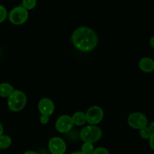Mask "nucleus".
Listing matches in <instances>:
<instances>
[{
    "instance_id": "obj_1",
    "label": "nucleus",
    "mask_w": 154,
    "mask_h": 154,
    "mask_svg": "<svg viewBox=\"0 0 154 154\" xmlns=\"http://www.w3.org/2000/svg\"><path fill=\"white\" fill-rule=\"evenodd\" d=\"M72 41L74 46L78 51L90 52L96 48L99 38L96 32L91 28L80 26L72 33Z\"/></svg>"
},
{
    "instance_id": "obj_2",
    "label": "nucleus",
    "mask_w": 154,
    "mask_h": 154,
    "mask_svg": "<svg viewBox=\"0 0 154 154\" xmlns=\"http://www.w3.org/2000/svg\"><path fill=\"white\" fill-rule=\"evenodd\" d=\"M26 102V96L23 92L19 90H14L8 98V107L13 112L22 111L25 108Z\"/></svg>"
},
{
    "instance_id": "obj_3",
    "label": "nucleus",
    "mask_w": 154,
    "mask_h": 154,
    "mask_svg": "<svg viewBox=\"0 0 154 154\" xmlns=\"http://www.w3.org/2000/svg\"><path fill=\"white\" fill-rule=\"evenodd\" d=\"M102 136V130L101 128L97 126L88 125L83 129H81L80 132V137L84 142L93 143L96 142L101 139Z\"/></svg>"
},
{
    "instance_id": "obj_4",
    "label": "nucleus",
    "mask_w": 154,
    "mask_h": 154,
    "mask_svg": "<svg viewBox=\"0 0 154 154\" xmlns=\"http://www.w3.org/2000/svg\"><path fill=\"white\" fill-rule=\"evenodd\" d=\"M8 18L10 22L14 25H22L28 20L29 12L21 5L17 6L11 11Z\"/></svg>"
},
{
    "instance_id": "obj_5",
    "label": "nucleus",
    "mask_w": 154,
    "mask_h": 154,
    "mask_svg": "<svg viewBox=\"0 0 154 154\" xmlns=\"http://www.w3.org/2000/svg\"><path fill=\"white\" fill-rule=\"evenodd\" d=\"M87 122L90 125L96 126L101 123L104 117V111L100 106L94 105L89 108L85 113Z\"/></svg>"
},
{
    "instance_id": "obj_6",
    "label": "nucleus",
    "mask_w": 154,
    "mask_h": 154,
    "mask_svg": "<svg viewBox=\"0 0 154 154\" xmlns=\"http://www.w3.org/2000/svg\"><path fill=\"white\" fill-rule=\"evenodd\" d=\"M128 124L130 127L135 129H141L147 126V118L141 112H134L128 117Z\"/></svg>"
},
{
    "instance_id": "obj_7",
    "label": "nucleus",
    "mask_w": 154,
    "mask_h": 154,
    "mask_svg": "<svg viewBox=\"0 0 154 154\" xmlns=\"http://www.w3.org/2000/svg\"><path fill=\"white\" fill-rule=\"evenodd\" d=\"M74 126V123L71 116L63 114L60 116L55 123V128L57 132L60 133H66L72 130Z\"/></svg>"
},
{
    "instance_id": "obj_8",
    "label": "nucleus",
    "mask_w": 154,
    "mask_h": 154,
    "mask_svg": "<svg viewBox=\"0 0 154 154\" xmlns=\"http://www.w3.org/2000/svg\"><path fill=\"white\" fill-rule=\"evenodd\" d=\"M48 149L51 154H65L67 150V146L63 138L55 136L50 139Z\"/></svg>"
},
{
    "instance_id": "obj_9",
    "label": "nucleus",
    "mask_w": 154,
    "mask_h": 154,
    "mask_svg": "<svg viewBox=\"0 0 154 154\" xmlns=\"http://www.w3.org/2000/svg\"><path fill=\"white\" fill-rule=\"evenodd\" d=\"M38 108L42 115L50 117L55 111V105L49 98H43L38 102Z\"/></svg>"
},
{
    "instance_id": "obj_10",
    "label": "nucleus",
    "mask_w": 154,
    "mask_h": 154,
    "mask_svg": "<svg viewBox=\"0 0 154 154\" xmlns=\"http://www.w3.org/2000/svg\"><path fill=\"white\" fill-rule=\"evenodd\" d=\"M140 69L145 73H150L154 70V61L150 57H144L138 63Z\"/></svg>"
},
{
    "instance_id": "obj_11",
    "label": "nucleus",
    "mask_w": 154,
    "mask_h": 154,
    "mask_svg": "<svg viewBox=\"0 0 154 154\" xmlns=\"http://www.w3.org/2000/svg\"><path fill=\"white\" fill-rule=\"evenodd\" d=\"M14 91V89L11 84L8 83L0 84V97L8 98Z\"/></svg>"
},
{
    "instance_id": "obj_12",
    "label": "nucleus",
    "mask_w": 154,
    "mask_h": 154,
    "mask_svg": "<svg viewBox=\"0 0 154 154\" xmlns=\"http://www.w3.org/2000/svg\"><path fill=\"white\" fill-rule=\"evenodd\" d=\"M72 120H73L74 125H76L78 126H81L87 123V119H86L85 113L82 111H77L72 115Z\"/></svg>"
},
{
    "instance_id": "obj_13",
    "label": "nucleus",
    "mask_w": 154,
    "mask_h": 154,
    "mask_svg": "<svg viewBox=\"0 0 154 154\" xmlns=\"http://www.w3.org/2000/svg\"><path fill=\"white\" fill-rule=\"evenodd\" d=\"M12 140L9 135H2L0 137V150L7 149L11 145Z\"/></svg>"
},
{
    "instance_id": "obj_14",
    "label": "nucleus",
    "mask_w": 154,
    "mask_h": 154,
    "mask_svg": "<svg viewBox=\"0 0 154 154\" xmlns=\"http://www.w3.org/2000/svg\"><path fill=\"white\" fill-rule=\"evenodd\" d=\"M95 147L93 144L91 143L84 142V144L81 145V152L84 154H92L93 150H94Z\"/></svg>"
},
{
    "instance_id": "obj_15",
    "label": "nucleus",
    "mask_w": 154,
    "mask_h": 154,
    "mask_svg": "<svg viewBox=\"0 0 154 154\" xmlns=\"http://www.w3.org/2000/svg\"><path fill=\"white\" fill-rule=\"evenodd\" d=\"M153 132H151V130L150 129V128L148 126H145V127L142 128L141 129H140V136L144 140H149L150 139V136L152 135Z\"/></svg>"
},
{
    "instance_id": "obj_16",
    "label": "nucleus",
    "mask_w": 154,
    "mask_h": 154,
    "mask_svg": "<svg viewBox=\"0 0 154 154\" xmlns=\"http://www.w3.org/2000/svg\"><path fill=\"white\" fill-rule=\"evenodd\" d=\"M37 2L35 0H23L22 2V7L24 8L26 10H32L36 6Z\"/></svg>"
},
{
    "instance_id": "obj_17",
    "label": "nucleus",
    "mask_w": 154,
    "mask_h": 154,
    "mask_svg": "<svg viewBox=\"0 0 154 154\" xmlns=\"http://www.w3.org/2000/svg\"><path fill=\"white\" fill-rule=\"evenodd\" d=\"M7 15L8 12L6 8L3 5H0V23H2L3 21L5 20Z\"/></svg>"
},
{
    "instance_id": "obj_18",
    "label": "nucleus",
    "mask_w": 154,
    "mask_h": 154,
    "mask_svg": "<svg viewBox=\"0 0 154 154\" xmlns=\"http://www.w3.org/2000/svg\"><path fill=\"white\" fill-rule=\"evenodd\" d=\"M92 154H110L109 151L107 148L103 147H99L97 148H95Z\"/></svg>"
},
{
    "instance_id": "obj_19",
    "label": "nucleus",
    "mask_w": 154,
    "mask_h": 154,
    "mask_svg": "<svg viewBox=\"0 0 154 154\" xmlns=\"http://www.w3.org/2000/svg\"><path fill=\"white\" fill-rule=\"evenodd\" d=\"M39 120H40V123H42V124H47V123H49L50 118L48 116L45 115H42L39 118Z\"/></svg>"
},
{
    "instance_id": "obj_20",
    "label": "nucleus",
    "mask_w": 154,
    "mask_h": 154,
    "mask_svg": "<svg viewBox=\"0 0 154 154\" xmlns=\"http://www.w3.org/2000/svg\"><path fill=\"white\" fill-rule=\"evenodd\" d=\"M149 144H150V146L152 150H154V132L152 133V135L150 136V139H149Z\"/></svg>"
},
{
    "instance_id": "obj_21",
    "label": "nucleus",
    "mask_w": 154,
    "mask_h": 154,
    "mask_svg": "<svg viewBox=\"0 0 154 154\" xmlns=\"http://www.w3.org/2000/svg\"><path fill=\"white\" fill-rule=\"evenodd\" d=\"M23 154H39L37 152L34 151V150H26V151L24 152Z\"/></svg>"
},
{
    "instance_id": "obj_22",
    "label": "nucleus",
    "mask_w": 154,
    "mask_h": 154,
    "mask_svg": "<svg viewBox=\"0 0 154 154\" xmlns=\"http://www.w3.org/2000/svg\"><path fill=\"white\" fill-rule=\"evenodd\" d=\"M150 45L152 48H154V35L150 39Z\"/></svg>"
},
{
    "instance_id": "obj_23",
    "label": "nucleus",
    "mask_w": 154,
    "mask_h": 154,
    "mask_svg": "<svg viewBox=\"0 0 154 154\" xmlns=\"http://www.w3.org/2000/svg\"><path fill=\"white\" fill-rule=\"evenodd\" d=\"M3 132H4V128H3L2 124L0 123V137L3 135Z\"/></svg>"
},
{
    "instance_id": "obj_24",
    "label": "nucleus",
    "mask_w": 154,
    "mask_h": 154,
    "mask_svg": "<svg viewBox=\"0 0 154 154\" xmlns=\"http://www.w3.org/2000/svg\"><path fill=\"white\" fill-rule=\"evenodd\" d=\"M149 128H150V129L151 130L152 132H154V122L153 123H151L150 124V126H148Z\"/></svg>"
},
{
    "instance_id": "obj_25",
    "label": "nucleus",
    "mask_w": 154,
    "mask_h": 154,
    "mask_svg": "<svg viewBox=\"0 0 154 154\" xmlns=\"http://www.w3.org/2000/svg\"><path fill=\"white\" fill-rule=\"evenodd\" d=\"M71 154H84L81 153V151H75V152H73V153H72Z\"/></svg>"
},
{
    "instance_id": "obj_26",
    "label": "nucleus",
    "mask_w": 154,
    "mask_h": 154,
    "mask_svg": "<svg viewBox=\"0 0 154 154\" xmlns=\"http://www.w3.org/2000/svg\"><path fill=\"white\" fill-rule=\"evenodd\" d=\"M45 154H48V153H45Z\"/></svg>"
},
{
    "instance_id": "obj_27",
    "label": "nucleus",
    "mask_w": 154,
    "mask_h": 154,
    "mask_svg": "<svg viewBox=\"0 0 154 154\" xmlns=\"http://www.w3.org/2000/svg\"><path fill=\"white\" fill-rule=\"evenodd\" d=\"M153 61H154V60H153Z\"/></svg>"
}]
</instances>
